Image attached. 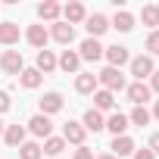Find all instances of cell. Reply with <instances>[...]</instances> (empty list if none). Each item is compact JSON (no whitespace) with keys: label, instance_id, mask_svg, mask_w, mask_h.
<instances>
[{"label":"cell","instance_id":"6da1fadb","mask_svg":"<svg viewBox=\"0 0 159 159\" xmlns=\"http://www.w3.org/2000/svg\"><path fill=\"white\" fill-rule=\"evenodd\" d=\"M97 84H103V91H109V94H116V91H125V88H128L122 69H112V66H106V69L97 75Z\"/></svg>","mask_w":159,"mask_h":159},{"label":"cell","instance_id":"7a4b0ae2","mask_svg":"<svg viewBox=\"0 0 159 159\" xmlns=\"http://www.w3.org/2000/svg\"><path fill=\"white\" fill-rule=\"evenodd\" d=\"M0 69H3L7 75H16V78H19V72L25 69V59H22V53H19V50H7L3 56H0Z\"/></svg>","mask_w":159,"mask_h":159},{"label":"cell","instance_id":"3957f363","mask_svg":"<svg viewBox=\"0 0 159 159\" xmlns=\"http://www.w3.org/2000/svg\"><path fill=\"white\" fill-rule=\"evenodd\" d=\"M103 50H106V47H103L97 38H84L81 47H78V56L88 59V62H97V59H103Z\"/></svg>","mask_w":159,"mask_h":159},{"label":"cell","instance_id":"277c9868","mask_svg":"<svg viewBox=\"0 0 159 159\" xmlns=\"http://www.w3.org/2000/svg\"><path fill=\"white\" fill-rule=\"evenodd\" d=\"M128 66H131V75L137 78V81H143V78H150V75L156 72V66H153V56H147V53H143V56H134Z\"/></svg>","mask_w":159,"mask_h":159},{"label":"cell","instance_id":"5b68a950","mask_svg":"<svg viewBox=\"0 0 159 159\" xmlns=\"http://www.w3.org/2000/svg\"><path fill=\"white\" fill-rule=\"evenodd\" d=\"M84 137H88V131H84L81 122H66V125H62V140H66V143L84 147Z\"/></svg>","mask_w":159,"mask_h":159},{"label":"cell","instance_id":"8992f818","mask_svg":"<svg viewBox=\"0 0 159 159\" xmlns=\"http://www.w3.org/2000/svg\"><path fill=\"white\" fill-rule=\"evenodd\" d=\"M103 56H106V62H109L112 69H122L125 62H131V53H128V47H122V44L106 47V50H103Z\"/></svg>","mask_w":159,"mask_h":159},{"label":"cell","instance_id":"52a82bcc","mask_svg":"<svg viewBox=\"0 0 159 159\" xmlns=\"http://www.w3.org/2000/svg\"><path fill=\"white\" fill-rule=\"evenodd\" d=\"M50 38H53L56 44L69 47V44L75 41V28H72L69 22H53V25H50Z\"/></svg>","mask_w":159,"mask_h":159},{"label":"cell","instance_id":"ba28073f","mask_svg":"<svg viewBox=\"0 0 159 159\" xmlns=\"http://www.w3.org/2000/svg\"><path fill=\"white\" fill-rule=\"evenodd\" d=\"M125 94H128V100H131L134 106H143V103L153 97V91L147 88V81H134V84H128V88H125Z\"/></svg>","mask_w":159,"mask_h":159},{"label":"cell","instance_id":"9c48e42d","mask_svg":"<svg viewBox=\"0 0 159 159\" xmlns=\"http://www.w3.org/2000/svg\"><path fill=\"white\" fill-rule=\"evenodd\" d=\"M28 131H31L34 137H44V140H47V137H50V131H53V122H50L47 116H41V112H38V116H31V119H28Z\"/></svg>","mask_w":159,"mask_h":159},{"label":"cell","instance_id":"30bf717a","mask_svg":"<svg viewBox=\"0 0 159 159\" xmlns=\"http://www.w3.org/2000/svg\"><path fill=\"white\" fill-rule=\"evenodd\" d=\"M84 28H88V34H91V38H100V34H106L109 19H106L103 13H94V16H88V19H84Z\"/></svg>","mask_w":159,"mask_h":159},{"label":"cell","instance_id":"8fae6325","mask_svg":"<svg viewBox=\"0 0 159 159\" xmlns=\"http://www.w3.org/2000/svg\"><path fill=\"white\" fill-rule=\"evenodd\" d=\"M25 38H28V44H31L34 50H47V41H50V31H47L44 25H31V28L25 31Z\"/></svg>","mask_w":159,"mask_h":159},{"label":"cell","instance_id":"7c38bea8","mask_svg":"<svg viewBox=\"0 0 159 159\" xmlns=\"http://www.w3.org/2000/svg\"><path fill=\"white\" fill-rule=\"evenodd\" d=\"M62 109V94H56V91H50V94H44L41 97V116H56Z\"/></svg>","mask_w":159,"mask_h":159},{"label":"cell","instance_id":"4fadbf2b","mask_svg":"<svg viewBox=\"0 0 159 159\" xmlns=\"http://www.w3.org/2000/svg\"><path fill=\"white\" fill-rule=\"evenodd\" d=\"M3 140H7V147L19 150V147L25 143V125H7V128H3Z\"/></svg>","mask_w":159,"mask_h":159},{"label":"cell","instance_id":"5bb4252c","mask_svg":"<svg viewBox=\"0 0 159 159\" xmlns=\"http://www.w3.org/2000/svg\"><path fill=\"white\" fill-rule=\"evenodd\" d=\"M109 150H112L116 159H122V156H134L137 147H134V140H131L128 134H122V137H112V147H109Z\"/></svg>","mask_w":159,"mask_h":159},{"label":"cell","instance_id":"9a60e30c","mask_svg":"<svg viewBox=\"0 0 159 159\" xmlns=\"http://www.w3.org/2000/svg\"><path fill=\"white\" fill-rule=\"evenodd\" d=\"M62 16H66V22L75 28L78 22L88 19V10H84V3H66V7H62Z\"/></svg>","mask_w":159,"mask_h":159},{"label":"cell","instance_id":"2e32d148","mask_svg":"<svg viewBox=\"0 0 159 159\" xmlns=\"http://www.w3.org/2000/svg\"><path fill=\"white\" fill-rule=\"evenodd\" d=\"M100 84H97V75L94 72H81V75H75V91L78 94H94Z\"/></svg>","mask_w":159,"mask_h":159},{"label":"cell","instance_id":"e0dca14e","mask_svg":"<svg viewBox=\"0 0 159 159\" xmlns=\"http://www.w3.org/2000/svg\"><path fill=\"white\" fill-rule=\"evenodd\" d=\"M78 66H81V56H78L75 50H62V56L56 59V69H62V72H69V75H75Z\"/></svg>","mask_w":159,"mask_h":159},{"label":"cell","instance_id":"ac0fdd59","mask_svg":"<svg viewBox=\"0 0 159 159\" xmlns=\"http://www.w3.org/2000/svg\"><path fill=\"white\" fill-rule=\"evenodd\" d=\"M109 28H116V31H131L134 28V16L128 13V10H116V16H112V22H109Z\"/></svg>","mask_w":159,"mask_h":159},{"label":"cell","instance_id":"d6986e66","mask_svg":"<svg viewBox=\"0 0 159 159\" xmlns=\"http://www.w3.org/2000/svg\"><path fill=\"white\" fill-rule=\"evenodd\" d=\"M81 125H84V131H103V128H106V119H103V112H97V109L91 106V109L84 112Z\"/></svg>","mask_w":159,"mask_h":159},{"label":"cell","instance_id":"ffe728a7","mask_svg":"<svg viewBox=\"0 0 159 159\" xmlns=\"http://www.w3.org/2000/svg\"><path fill=\"white\" fill-rule=\"evenodd\" d=\"M41 81H44V75H41L38 69H22V72H19V84H22L25 91H34V88H41Z\"/></svg>","mask_w":159,"mask_h":159},{"label":"cell","instance_id":"44dd1931","mask_svg":"<svg viewBox=\"0 0 159 159\" xmlns=\"http://www.w3.org/2000/svg\"><path fill=\"white\" fill-rule=\"evenodd\" d=\"M0 44H3V47L19 44V25L16 22H0Z\"/></svg>","mask_w":159,"mask_h":159},{"label":"cell","instance_id":"7402d4cb","mask_svg":"<svg viewBox=\"0 0 159 159\" xmlns=\"http://www.w3.org/2000/svg\"><path fill=\"white\" fill-rule=\"evenodd\" d=\"M38 16H41L44 22H59V16H62V7H59V3H53V0H44V3L38 7Z\"/></svg>","mask_w":159,"mask_h":159},{"label":"cell","instance_id":"603a6c76","mask_svg":"<svg viewBox=\"0 0 159 159\" xmlns=\"http://www.w3.org/2000/svg\"><path fill=\"white\" fill-rule=\"evenodd\" d=\"M41 75H50V72H56V56H53V50H38V66H34Z\"/></svg>","mask_w":159,"mask_h":159},{"label":"cell","instance_id":"cb8c5ba5","mask_svg":"<svg viewBox=\"0 0 159 159\" xmlns=\"http://www.w3.org/2000/svg\"><path fill=\"white\" fill-rule=\"evenodd\" d=\"M128 125H131V122H128V116H122V112H112V116L106 119V128L112 131V137H122V134L128 131Z\"/></svg>","mask_w":159,"mask_h":159},{"label":"cell","instance_id":"d4e9b609","mask_svg":"<svg viewBox=\"0 0 159 159\" xmlns=\"http://www.w3.org/2000/svg\"><path fill=\"white\" fill-rule=\"evenodd\" d=\"M112 106H116V94H109V91L97 88V91H94V109H97V112H103V109H112Z\"/></svg>","mask_w":159,"mask_h":159},{"label":"cell","instance_id":"484cf974","mask_svg":"<svg viewBox=\"0 0 159 159\" xmlns=\"http://www.w3.org/2000/svg\"><path fill=\"white\" fill-rule=\"evenodd\" d=\"M41 150H44V156H50V159H59V153L66 150V140H62V137H53V134H50V137L44 140V147H41Z\"/></svg>","mask_w":159,"mask_h":159},{"label":"cell","instance_id":"4316f807","mask_svg":"<svg viewBox=\"0 0 159 159\" xmlns=\"http://www.w3.org/2000/svg\"><path fill=\"white\" fill-rule=\"evenodd\" d=\"M41 156H44V150H41L38 140H25L19 147V159H41Z\"/></svg>","mask_w":159,"mask_h":159},{"label":"cell","instance_id":"83f0119b","mask_svg":"<svg viewBox=\"0 0 159 159\" xmlns=\"http://www.w3.org/2000/svg\"><path fill=\"white\" fill-rule=\"evenodd\" d=\"M140 19H143V25H150V28L156 31V25H159V7H156V3H147V7L140 10Z\"/></svg>","mask_w":159,"mask_h":159},{"label":"cell","instance_id":"f1b7e54d","mask_svg":"<svg viewBox=\"0 0 159 159\" xmlns=\"http://www.w3.org/2000/svg\"><path fill=\"white\" fill-rule=\"evenodd\" d=\"M150 119H153V116H150V109H147V106H134V109H131V116H128V122H131V125H140V128H143V125H150Z\"/></svg>","mask_w":159,"mask_h":159},{"label":"cell","instance_id":"f546056e","mask_svg":"<svg viewBox=\"0 0 159 159\" xmlns=\"http://www.w3.org/2000/svg\"><path fill=\"white\" fill-rule=\"evenodd\" d=\"M143 50H147V56H159V28L147 34V44H143Z\"/></svg>","mask_w":159,"mask_h":159},{"label":"cell","instance_id":"4dcf8cb0","mask_svg":"<svg viewBox=\"0 0 159 159\" xmlns=\"http://www.w3.org/2000/svg\"><path fill=\"white\" fill-rule=\"evenodd\" d=\"M72 159H94V153H91V150H88V147H78V150H75V156H72Z\"/></svg>","mask_w":159,"mask_h":159},{"label":"cell","instance_id":"1f68e13d","mask_svg":"<svg viewBox=\"0 0 159 159\" xmlns=\"http://www.w3.org/2000/svg\"><path fill=\"white\" fill-rule=\"evenodd\" d=\"M7 109H10V94H7V91H0V116H3Z\"/></svg>","mask_w":159,"mask_h":159},{"label":"cell","instance_id":"d6a6232c","mask_svg":"<svg viewBox=\"0 0 159 159\" xmlns=\"http://www.w3.org/2000/svg\"><path fill=\"white\" fill-rule=\"evenodd\" d=\"M147 150H150L153 156H159V134H153V137H150V147H147Z\"/></svg>","mask_w":159,"mask_h":159},{"label":"cell","instance_id":"836d02e7","mask_svg":"<svg viewBox=\"0 0 159 159\" xmlns=\"http://www.w3.org/2000/svg\"><path fill=\"white\" fill-rule=\"evenodd\" d=\"M147 88H150V91H156V94H159V72H153V75H150V84H147Z\"/></svg>","mask_w":159,"mask_h":159},{"label":"cell","instance_id":"e575fe53","mask_svg":"<svg viewBox=\"0 0 159 159\" xmlns=\"http://www.w3.org/2000/svg\"><path fill=\"white\" fill-rule=\"evenodd\" d=\"M134 159H156V156H153V153L143 147V150H134Z\"/></svg>","mask_w":159,"mask_h":159},{"label":"cell","instance_id":"d590c367","mask_svg":"<svg viewBox=\"0 0 159 159\" xmlns=\"http://www.w3.org/2000/svg\"><path fill=\"white\" fill-rule=\"evenodd\" d=\"M150 116H156V119H159V100L153 103V112H150Z\"/></svg>","mask_w":159,"mask_h":159},{"label":"cell","instance_id":"8d00e7d4","mask_svg":"<svg viewBox=\"0 0 159 159\" xmlns=\"http://www.w3.org/2000/svg\"><path fill=\"white\" fill-rule=\"evenodd\" d=\"M97 159H116V156H112V153H103V156H97Z\"/></svg>","mask_w":159,"mask_h":159},{"label":"cell","instance_id":"74e56055","mask_svg":"<svg viewBox=\"0 0 159 159\" xmlns=\"http://www.w3.org/2000/svg\"><path fill=\"white\" fill-rule=\"evenodd\" d=\"M3 128H7V125H3V122H0V137H3Z\"/></svg>","mask_w":159,"mask_h":159}]
</instances>
